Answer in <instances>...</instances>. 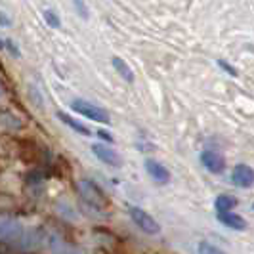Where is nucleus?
Segmentation results:
<instances>
[{"mask_svg": "<svg viewBox=\"0 0 254 254\" xmlns=\"http://www.w3.org/2000/svg\"><path fill=\"white\" fill-rule=\"evenodd\" d=\"M98 136H100L102 140H107L109 143H113V136H111V134H107L105 130H98Z\"/></svg>", "mask_w": 254, "mask_h": 254, "instance_id": "obj_19", "label": "nucleus"}, {"mask_svg": "<svg viewBox=\"0 0 254 254\" xmlns=\"http://www.w3.org/2000/svg\"><path fill=\"white\" fill-rule=\"evenodd\" d=\"M218 222L224 224L226 228L235 229V231H245V229H247L245 218L239 216V214H235V212H220V214H218Z\"/></svg>", "mask_w": 254, "mask_h": 254, "instance_id": "obj_10", "label": "nucleus"}, {"mask_svg": "<svg viewBox=\"0 0 254 254\" xmlns=\"http://www.w3.org/2000/svg\"><path fill=\"white\" fill-rule=\"evenodd\" d=\"M48 249L52 254H82L80 249H76L75 245L67 243L65 239L58 237V235H52L48 239Z\"/></svg>", "mask_w": 254, "mask_h": 254, "instance_id": "obj_9", "label": "nucleus"}, {"mask_svg": "<svg viewBox=\"0 0 254 254\" xmlns=\"http://www.w3.org/2000/svg\"><path fill=\"white\" fill-rule=\"evenodd\" d=\"M75 2V10L80 13V17L82 19H88V10H86V4L82 2V0H73Z\"/></svg>", "mask_w": 254, "mask_h": 254, "instance_id": "obj_16", "label": "nucleus"}, {"mask_svg": "<svg viewBox=\"0 0 254 254\" xmlns=\"http://www.w3.org/2000/svg\"><path fill=\"white\" fill-rule=\"evenodd\" d=\"M44 19H46V23H48L50 27H54V29H60V27H62L60 17L52 12V10H46V12H44Z\"/></svg>", "mask_w": 254, "mask_h": 254, "instance_id": "obj_15", "label": "nucleus"}, {"mask_svg": "<svg viewBox=\"0 0 254 254\" xmlns=\"http://www.w3.org/2000/svg\"><path fill=\"white\" fill-rule=\"evenodd\" d=\"M145 170H147V174L151 176L153 182H157V184H168V182H170V172H168V168H166L165 165H161L159 161L147 159V161H145Z\"/></svg>", "mask_w": 254, "mask_h": 254, "instance_id": "obj_8", "label": "nucleus"}, {"mask_svg": "<svg viewBox=\"0 0 254 254\" xmlns=\"http://www.w3.org/2000/svg\"><path fill=\"white\" fill-rule=\"evenodd\" d=\"M201 163L212 174H222L226 170V159H224V155L214 151V149H206V151L201 153Z\"/></svg>", "mask_w": 254, "mask_h": 254, "instance_id": "obj_7", "label": "nucleus"}, {"mask_svg": "<svg viewBox=\"0 0 254 254\" xmlns=\"http://www.w3.org/2000/svg\"><path fill=\"white\" fill-rule=\"evenodd\" d=\"M237 206V199L233 195H218L214 201V208L216 212H233V208Z\"/></svg>", "mask_w": 254, "mask_h": 254, "instance_id": "obj_11", "label": "nucleus"}, {"mask_svg": "<svg viewBox=\"0 0 254 254\" xmlns=\"http://www.w3.org/2000/svg\"><path fill=\"white\" fill-rule=\"evenodd\" d=\"M4 48H8V50H10V54H13V56H19V50H17V46L13 44L10 38H4Z\"/></svg>", "mask_w": 254, "mask_h": 254, "instance_id": "obj_18", "label": "nucleus"}, {"mask_svg": "<svg viewBox=\"0 0 254 254\" xmlns=\"http://www.w3.org/2000/svg\"><path fill=\"white\" fill-rule=\"evenodd\" d=\"M253 210H254V204H253Z\"/></svg>", "mask_w": 254, "mask_h": 254, "instance_id": "obj_21", "label": "nucleus"}, {"mask_svg": "<svg viewBox=\"0 0 254 254\" xmlns=\"http://www.w3.org/2000/svg\"><path fill=\"white\" fill-rule=\"evenodd\" d=\"M111 64H113L115 71L123 76L127 82H134V73H132V69L128 67V64L125 62V60H121V58H117V56H115L113 60H111Z\"/></svg>", "mask_w": 254, "mask_h": 254, "instance_id": "obj_12", "label": "nucleus"}, {"mask_svg": "<svg viewBox=\"0 0 254 254\" xmlns=\"http://www.w3.org/2000/svg\"><path fill=\"white\" fill-rule=\"evenodd\" d=\"M2 25H4V27L10 25V21H8V17H6V13H4V12H2Z\"/></svg>", "mask_w": 254, "mask_h": 254, "instance_id": "obj_20", "label": "nucleus"}, {"mask_svg": "<svg viewBox=\"0 0 254 254\" xmlns=\"http://www.w3.org/2000/svg\"><path fill=\"white\" fill-rule=\"evenodd\" d=\"M197 253H199V254H226L222 249H220V247H216V245H212V243H208V241L199 243Z\"/></svg>", "mask_w": 254, "mask_h": 254, "instance_id": "obj_14", "label": "nucleus"}, {"mask_svg": "<svg viewBox=\"0 0 254 254\" xmlns=\"http://www.w3.org/2000/svg\"><path fill=\"white\" fill-rule=\"evenodd\" d=\"M128 214L132 218V222L138 226V229H141L145 235H159L161 233L159 222L149 212H145L143 208H140V206H130L128 208Z\"/></svg>", "mask_w": 254, "mask_h": 254, "instance_id": "obj_2", "label": "nucleus"}, {"mask_svg": "<svg viewBox=\"0 0 254 254\" xmlns=\"http://www.w3.org/2000/svg\"><path fill=\"white\" fill-rule=\"evenodd\" d=\"M76 190H78V195L82 197V201L92 206V208H98V210H105L107 206H109V201H107V197H105V193H103L92 180H78L76 182Z\"/></svg>", "mask_w": 254, "mask_h": 254, "instance_id": "obj_1", "label": "nucleus"}, {"mask_svg": "<svg viewBox=\"0 0 254 254\" xmlns=\"http://www.w3.org/2000/svg\"><path fill=\"white\" fill-rule=\"evenodd\" d=\"M0 239L2 243H17L23 239V226L12 216L0 218Z\"/></svg>", "mask_w": 254, "mask_h": 254, "instance_id": "obj_4", "label": "nucleus"}, {"mask_svg": "<svg viewBox=\"0 0 254 254\" xmlns=\"http://www.w3.org/2000/svg\"><path fill=\"white\" fill-rule=\"evenodd\" d=\"M231 182L233 186L241 188V190H249L254 186V168L249 165H237L231 170Z\"/></svg>", "mask_w": 254, "mask_h": 254, "instance_id": "obj_6", "label": "nucleus"}, {"mask_svg": "<svg viewBox=\"0 0 254 254\" xmlns=\"http://www.w3.org/2000/svg\"><path fill=\"white\" fill-rule=\"evenodd\" d=\"M58 119H60V121H62V123H65V125H67V127H71V128H73V130H75V132H78V134H82V136H90V134H92V132H90L88 128L84 127V125H80V123H78V121H75V119H71V117H69V115L62 113V111H60V113H58Z\"/></svg>", "mask_w": 254, "mask_h": 254, "instance_id": "obj_13", "label": "nucleus"}, {"mask_svg": "<svg viewBox=\"0 0 254 254\" xmlns=\"http://www.w3.org/2000/svg\"><path fill=\"white\" fill-rule=\"evenodd\" d=\"M71 109L76 111V113H80L82 117H86V119L96 121V123H103V125H109L111 123V117H109V113L103 107H98V105L86 102V100H75V102H71Z\"/></svg>", "mask_w": 254, "mask_h": 254, "instance_id": "obj_3", "label": "nucleus"}, {"mask_svg": "<svg viewBox=\"0 0 254 254\" xmlns=\"http://www.w3.org/2000/svg\"><path fill=\"white\" fill-rule=\"evenodd\" d=\"M218 65H220V67H222L226 73H229L231 76H237V71H235V69H233V67H231L228 62H224V60H218Z\"/></svg>", "mask_w": 254, "mask_h": 254, "instance_id": "obj_17", "label": "nucleus"}, {"mask_svg": "<svg viewBox=\"0 0 254 254\" xmlns=\"http://www.w3.org/2000/svg\"><path fill=\"white\" fill-rule=\"evenodd\" d=\"M92 153H94L102 163L113 166V168H121V166H123L121 155L115 151L113 147H109L107 143H92Z\"/></svg>", "mask_w": 254, "mask_h": 254, "instance_id": "obj_5", "label": "nucleus"}]
</instances>
